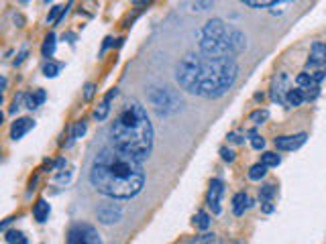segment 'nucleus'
I'll list each match as a JSON object with an SVG mask.
<instances>
[{
  "mask_svg": "<svg viewBox=\"0 0 326 244\" xmlns=\"http://www.w3.org/2000/svg\"><path fill=\"white\" fill-rule=\"evenodd\" d=\"M90 183L96 191L106 197L129 200L143 189L145 171L141 167V161L114 147H108L102 149L92 161Z\"/></svg>",
  "mask_w": 326,
  "mask_h": 244,
  "instance_id": "1",
  "label": "nucleus"
},
{
  "mask_svg": "<svg viewBox=\"0 0 326 244\" xmlns=\"http://www.w3.org/2000/svg\"><path fill=\"white\" fill-rule=\"evenodd\" d=\"M239 67L232 57H206L188 53L176 69L178 84L194 96L216 100L232 88Z\"/></svg>",
  "mask_w": 326,
  "mask_h": 244,
  "instance_id": "2",
  "label": "nucleus"
},
{
  "mask_svg": "<svg viewBox=\"0 0 326 244\" xmlns=\"http://www.w3.org/2000/svg\"><path fill=\"white\" fill-rule=\"evenodd\" d=\"M112 147L131 155L137 161L149 157L153 149V126L149 122L147 110L139 102H124L114 122L110 124Z\"/></svg>",
  "mask_w": 326,
  "mask_h": 244,
  "instance_id": "3",
  "label": "nucleus"
},
{
  "mask_svg": "<svg viewBox=\"0 0 326 244\" xmlns=\"http://www.w3.org/2000/svg\"><path fill=\"white\" fill-rule=\"evenodd\" d=\"M149 102L159 116H171L182 108V98L171 88H153L149 92Z\"/></svg>",
  "mask_w": 326,
  "mask_h": 244,
  "instance_id": "4",
  "label": "nucleus"
},
{
  "mask_svg": "<svg viewBox=\"0 0 326 244\" xmlns=\"http://www.w3.org/2000/svg\"><path fill=\"white\" fill-rule=\"evenodd\" d=\"M67 244H102L100 234L90 224H76L67 234Z\"/></svg>",
  "mask_w": 326,
  "mask_h": 244,
  "instance_id": "5",
  "label": "nucleus"
},
{
  "mask_svg": "<svg viewBox=\"0 0 326 244\" xmlns=\"http://www.w3.org/2000/svg\"><path fill=\"white\" fill-rule=\"evenodd\" d=\"M96 218L100 220L102 224H116V222H121V218H122V210L116 204H104L100 206L98 210H96Z\"/></svg>",
  "mask_w": 326,
  "mask_h": 244,
  "instance_id": "6",
  "label": "nucleus"
},
{
  "mask_svg": "<svg viewBox=\"0 0 326 244\" xmlns=\"http://www.w3.org/2000/svg\"><path fill=\"white\" fill-rule=\"evenodd\" d=\"M296 84H298V88L304 92V96H306V100H314L318 96V92H320V88H318V81L314 79L308 72H304V74H300L298 77H296Z\"/></svg>",
  "mask_w": 326,
  "mask_h": 244,
  "instance_id": "7",
  "label": "nucleus"
},
{
  "mask_svg": "<svg viewBox=\"0 0 326 244\" xmlns=\"http://www.w3.org/2000/svg\"><path fill=\"white\" fill-rule=\"evenodd\" d=\"M223 191H224V183L220 179H212L210 189H208V195H206L208 207L212 210V214H220V197H223Z\"/></svg>",
  "mask_w": 326,
  "mask_h": 244,
  "instance_id": "8",
  "label": "nucleus"
},
{
  "mask_svg": "<svg viewBox=\"0 0 326 244\" xmlns=\"http://www.w3.org/2000/svg\"><path fill=\"white\" fill-rule=\"evenodd\" d=\"M308 134L306 132H300V134H289V136H277L275 138V147L279 150H296L300 149L302 145L306 143Z\"/></svg>",
  "mask_w": 326,
  "mask_h": 244,
  "instance_id": "9",
  "label": "nucleus"
},
{
  "mask_svg": "<svg viewBox=\"0 0 326 244\" xmlns=\"http://www.w3.org/2000/svg\"><path fill=\"white\" fill-rule=\"evenodd\" d=\"M226 25L220 19H210L202 29V39H224Z\"/></svg>",
  "mask_w": 326,
  "mask_h": 244,
  "instance_id": "10",
  "label": "nucleus"
},
{
  "mask_svg": "<svg viewBox=\"0 0 326 244\" xmlns=\"http://www.w3.org/2000/svg\"><path fill=\"white\" fill-rule=\"evenodd\" d=\"M287 90H289V79L285 74H279L273 81V88H271V98L273 102H279V104H284L285 102V94H287Z\"/></svg>",
  "mask_w": 326,
  "mask_h": 244,
  "instance_id": "11",
  "label": "nucleus"
},
{
  "mask_svg": "<svg viewBox=\"0 0 326 244\" xmlns=\"http://www.w3.org/2000/svg\"><path fill=\"white\" fill-rule=\"evenodd\" d=\"M320 65H326V45H322V43H314V45H312L310 59H308L306 67L312 69V67H320Z\"/></svg>",
  "mask_w": 326,
  "mask_h": 244,
  "instance_id": "12",
  "label": "nucleus"
},
{
  "mask_svg": "<svg viewBox=\"0 0 326 244\" xmlns=\"http://www.w3.org/2000/svg\"><path fill=\"white\" fill-rule=\"evenodd\" d=\"M31 129H33L31 118H19V120L13 122V126H10V138H13V141H19V138H22Z\"/></svg>",
  "mask_w": 326,
  "mask_h": 244,
  "instance_id": "13",
  "label": "nucleus"
},
{
  "mask_svg": "<svg viewBox=\"0 0 326 244\" xmlns=\"http://www.w3.org/2000/svg\"><path fill=\"white\" fill-rule=\"evenodd\" d=\"M251 206V200H249V195L247 193H237L235 197H232V212H235V216H243L244 210Z\"/></svg>",
  "mask_w": 326,
  "mask_h": 244,
  "instance_id": "14",
  "label": "nucleus"
},
{
  "mask_svg": "<svg viewBox=\"0 0 326 244\" xmlns=\"http://www.w3.org/2000/svg\"><path fill=\"white\" fill-rule=\"evenodd\" d=\"M116 94H119V92H116V88H112V90L108 92V94H106V98H104V102L96 108L94 116H96L98 120H104V118H106V114H108V110H110V100H112Z\"/></svg>",
  "mask_w": 326,
  "mask_h": 244,
  "instance_id": "15",
  "label": "nucleus"
},
{
  "mask_svg": "<svg viewBox=\"0 0 326 244\" xmlns=\"http://www.w3.org/2000/svg\"><path fill=\"white\" fill-rule=\"evenodd\" d=\"M306 100V96H304V92H302L300 88H289L287 90V94H285V104L287 106H300L302 102Z\"/></svg>",
  "mask_w": 326,
  "mask_h": 244,
  "instance_id": "16",
  "label": "nucleus"
},
{
  "mask_svg": "<svg viewBox=\"0 0 326 244\" xmlns=\"http://www.w3.org/2000/svg\"><path fill=\"white\" fill-rule=\"evenodd\" d=\"M33 216H35V220L37 222H45V220L49 218V204L45 202V200H39L37 204H35V207H33Z\"/></svg>",
  "mask_w": 326,
  "mask_h": 244,
  "instance_id": "17",
  "label": "nucleus"
},
{
  "mask_svg": "<svg viewBox=\"0 0 326 244\" xmlns=\"http://www.w3.org/2000/svg\"><path fill=\"white\" fill-rule=\"evenodd\" d=\"M55 35L53 33H49L47 37H45V43H43V49H41V53H43V57H47V59H51L53 57V53H55Z\"/></svg>",
  "mask_w": 326,
  "mask_h": 244,
  "instance_id": "18",
  "label": "nucleus"
},
{
  "mask_svg": "<svg viewBox=\"0 0 326 244\" xmlns=\"http://www.w3.org/2000/svg\"><path fill=\"white\" fill-rule=\"evenodd\" d=\"M279 163H282V157H279L277 153H271V150H267V153L261 155V165H265L267 169H269V167H277Z\"/></svg>",
  "mask_w": 326,
  "mask_h": 244,
  "instance_id": "19",
  "label": "nucleus"
},
{
  "mask_svg": "<svg viewBox=\"0 0 326 244\" xmlns=\"http://www.w3.org/2000/svg\"><path fill=\"white\" fill-rule=\"evenodd\" d=\"M43 102H45V92H43V90H35L33 94L29 96V100H27V108L35 110L37 106H41Z\"/></svg>",
  "mask_w": 326,
  "mask_h": 244,
  "instance_id": "20",
  "label": "nucleus"
},
{
  "mask_svg": "<svg viewBox=\"0 0 326 244\" xmlns=\"http://www.w3.org/2000/svg\"><path fill=\"white\" fill-rule=\"evenodd\" d=\"M247 6H255V8H265V6H273L279 2H289V0H241Z\"/></svg>",
  "mask_w": 326,
  "mask_h": 244,
  "instance_id": "21",
  "label": "nucleus"
},
{
  "mask_svg": "<svg viewBox=\"0 0 326 244\" xmlns=\"http://www.w3.org/2000/svg\"><path fill=\"white\" fill-rule=\"evenodd\" d=\"M6 242L8 244H27V236L20 230H8L6 232Z\"/></svg>",
  "mask_w": 326,
  "mask_h": 244,
  "instance_id": "22",
  "label": "nucleus"
},
{
  "mask_svg": "<svg viewBox=\"0 0 326 244\" xmlns=\"http://www.w3.org/2000/svg\"><path fill=\"white\" fill-rule=\"evenodd\" d=\"M61 63H55V61H51V59H47V63L43 65V74H45V77H55L57 74L61 72Z\"/></svg>",
  "mask_w": 326,
  "mask_h": 244,
  "instance_id": "23",
  "label": "nucleus"
},
{
  "mask_svg": "<svg viewBox=\"0 0 326 244\" xmlns=\"http://www.w3.org/2000/svg\"><path fill=\"white\" fill-rule=\"evenodd\" d=\"M194 226H196L198 230H206L208 226H210V216H208L206 212H198V214L194 216Z\"/></svg>",
  "mask_w": 326,
  "mask_h": 244,
  "instance_id": "24",
  "label": "nucleus"
},
{
  "mask_svg": "<svg viewBox=\"0 0 326 244\" xmlns=\"http://www.w3.org/2000/svg\"><path fill=\"white\" fill-rule=\"evenodd\" d=\"M265 173H267V167H265V165H261V163H257V165H253V167L249 169V179L259 181V179H263V177H265Z\"/></svg>",
  "mask_w": 326,
  "mask_h": 244,
  "instance_id": "25",
  "label": "nucleus"
},
{
  "mask_svg": "<svg viewBox=\"0 0 326 244\" xmlns=\"http://www.w3.org/2000/svg\"><path fill=\"white\" fill-rule=\"evenodd\" d=\"M267 118H269V112H267V110H255V112L249 116V120H251L253 124H263Z\"/></svg>",
  "mask_w": 326,
  "mask_h": 244,
  "instance_id": "26",
  "label": "nucleus"
},
{
  "mask_svg": "<svg viewBox=\"0 0 326 244\" xmlns=\"http://www.w3.org/2000/svg\"><path fill=\"white\" fill-rule=\"evenodd\" d=\"M273 193H275V188H273V185H269V183L263 185V188H261V193H259L261 202H269L271 197H273Z\"/></svg>",
  "mask_w": 326,
  "mask_h": 244,
  "instance_id": "27",
  "label": "nucleus"
},
{
  "mask_svg": "<svg viewBox=\"0 0 326 244\" xmlns=\"http://www.w3.org/2000/svg\"><path fill=\"white\" fill-rule=\"evenodd\" d=\"M249 134L253 136V138H251V147H253V149H257V150H261V149L265 147V138L259 136V134H255V131H251Z\"/></svg>",
  "mask_w": 326,
  "mask_h": 244,
  "instance_id": "28",
  "label": "nucleus"
},
{
  "mask_svg": "<svg viewBox=\"0 0 326 244\" xmlns=\"http://www.w3.org/2000/svg\"><path fill=\"white\" fill-rule=\"evenodd\" d=\"M86 132V122L84 120H82V122H78L76 126H74V132H72V138H74V141H76V138H80L82 134H84Z\"/></svg>",
  "mask_w": 326,
  "mask_h": 244,
  "instance_id": "29",
  "label": "nucleus"
},
{
  "mask_svg": "<svg viewBox=\"0 0 326 244\" xmlns=\"http://www.w3.org/2000/svg\"><path fill=\"white\" fill-rule=\"evenodd\" d=\"M220 155H223V159H224L226 163H232V161H235V153H232L230 149H220Z\"/></svg>",
  "mask_w": 326,
  "mask_h": 244,
  "instance_id": "30",
  "label": "nucleus"
},
{
  "mask_svg": "<svg viewBox=\"0 0 326 244\" xmlns=\"http://www.w3.org/2000/svg\"><path fill=\"white\" fill-rule=\"evenodd\" d=\"M212 6V0H196V8L198 10H208Z\"/></svg>",
  "mask_w": 326,
  "mask_h": 244,
  "instance_id": "31",
  "label": "nucleus"
},
{
  "mask_svg": "<svg viewBox=\"0 0 326 244\" xmlns=\"http://www.w3.org/2000/svg\"><path fill=\"white\" fill-rule=\"evenodd\" d=\"M94 90H96V88H94V84H86V86H84V98H86V100H90L92 96H94Z\"/></svg>",
  "mask_w": 326,
  "mask_h": 244,
  "instance_id": "32",
  "label": "nucleus"
},
{
  "mask_svg": "<svg viewBox=\"0 0 326 244\" xmlns=\"http://www.w3.org/2000/svg\"><path fill=\"white\" fill-rule=\"evenodd\" d=\"M261 210H263L265 214H271V212H273V206H271L269 202H263V206H261Z\"/></svg>",
  "mask_w": 326,
  "mask_h": 244,
  "instance_id": "33",
  "label": "nucleus"
},
{
  "mask_svg": "<svg viewBox=\"0 0 326 244\" xmlns=\"http://www.w3.org/2000/svg\"><path fill=\"white\" fill-rule=\"evenodd\" d=\"M228 138H230V141H232V143H243V138H241V134H237V132H232V134H230Z\"/></svg>",
  "mask_w": 326,
  "mask_h": 244,
  "instance_id": "34",
  "label": "nucleus"
},
{
  "mask_svg": "<svg viewBox=\"0 0 326 244\" xmlns=\"http://www.w3.org/2000/svg\"><path fill=\"white\" fill-rule=\"evenodd\" d=\"M10 222H13V218H6V220H4V222H2V224H0V230H4V228H6L8 224H10Z\"/></svg>",
  "mask_w": 326,
  "mask_h": 244,
  "instance_id": "35",
  "label": "nucleus"
},
{
  "mask_svg": "<svg viewBox=\"0 0 326 244\" xmlns=\"http://www.w3.org/2000/svg\"><path fill=\"white\" fill-rule=\"evenodd\" d=\"M0 104H2V90H0Z\"/></svg>",
  "mask_w": 326,
  "mask_h": 244,
  "instance_id": "36",
  "label": "nucleus"
},
{
  "mask_svg": "<svg viewBox=\"0 0 326 244\" xmlns=\"http://www.w3.org/2000/svg\"><path fill=\"white\" fill-rule=\"evenodd\" d=\"M2 120H4V116H2V114H0V124H2Z\"/></svg>",
  "mask_w": 326,
  "mask_h": 244,
  "instance_id": "37",
  "label": "nucleus"
},
{
  "mask_svg": "<svg viewBox=\"0 0 326 244\" xmlns=\"http://www.w3.org/2000/svg\"><path fill=\"white\" fill-rule=\"evenodd\" d=\"M228 244H244V242H228Z\"/></svg>",
  "mask_w": 326,
  "mask_h": 244,
  "instance_id": "38",
  "label": "nucleus"
},
{
  "mask_svg": "<svg viewBox=\"0 0 326 244\" xmlns=\"http://www.w3.org/2000/svg\"><path fill=\"white\" fill-rule=\"evenodd\" d=\"M45 2H49V0H45Z\"/></svg>",
  "mask_w": 326,
  "mask_h": 244,
  "instance_id": "39",
  "label": "nucleus"
}]
</instances>
